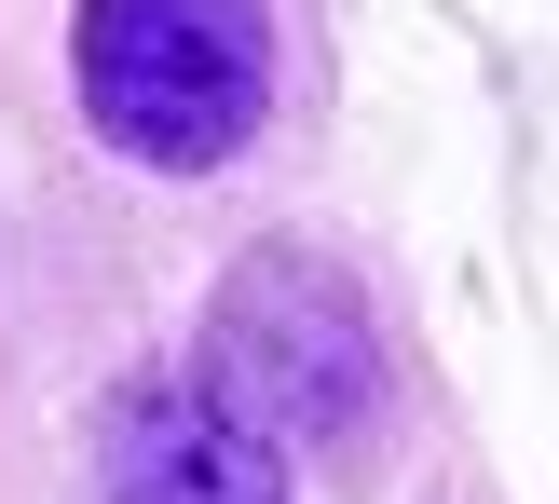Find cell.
Listing matches in <instances>:
<instances>
[{
    "label": "cell",
    "mask_w": 559,
    "mask_h": 504,
    "mask_svg": "<svg viewBox=\"0 0 559 504\" xmlns=\"http://www.w3.org/2000/svg\"><path fill=\"white\" fill-rule=\"evenodd\" d=\"M69 69L123 164L205 178L273 109V27H260V0H82Z\"/></svg>",
    "instance_id": "cell-2"
},
{
    "label": "cell",
    "mask_w": 559,
    "mask_h": 504,
    "mask_svg": "<svg viewBox=\"0 0 559 504\" xmlns=\"http://www.w3.org/2000/svg\"><path fill=\"white\" fill-rule=\"evenodd\" d=\"M191 382H205L273 464L287 451H342V436L369 423V396H382V327H369V300H355L342 260H314V245H246V260L218 273V300H205V369Z\"/></svg>",
    "instance_id": "cell-1"
},
{
    "label": "cell",
    "mask_w": 559,
    "mask_h": 504,
    "mask_svg": "<svg viewBox=\"0 0 559 504\" xmlns=\"http://www.w3.org/2000/svg\"><path fill=\"white\" fill-rule=\"evenodd\" d=\"M96 504H287V478H273V451L205 382H178V396H136L123 423H109Z\"/></svg>",
    "instance_id": "cell-3"
}]
</instances>
